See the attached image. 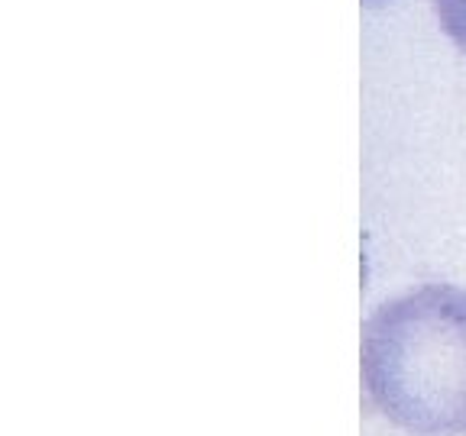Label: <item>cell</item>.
Segmentation results:
<instances>
[{
  "label": "cell",
  "instance_id": "1",
  "mask_svg": "<svg viewBox=\"0 0 466 436\" xmlns=\"http://www.w3.org/2000/svg\"><path fill=\"white\" fill-rule=\"evenodd\" d=\"M370 404L415 436H466V288L421 284L363 320Z\"/></svg>",
  "mask_w": 466,
  "mask_h": 436
},
{
  "label": "cell",
  "instance_id": "2",
  "mask_svg": "<svg viewBox=\"0 0 466 436\" xmlns=\"http://www.w3.org/2000/svg\"><path fill=\"white\" fill-rule=\"evenodd\" d=\"M434 16L444 36L460 52H466V0H434Z\"/></svg>",
  "mask_w": 466,
  "mask_h": 436
},
{
  "label": "cell",
  "instance_id": "3",
  "mask_svg": "<svg viewBox=\"0 0 466 436\" xmlns=\"http://www.w3.org/2000/svg\"><path fill=\"white\" fill-rule=\"evenodd\" d=\"M363 4H386V0H363Z\"/></svg>",
  "mask_w": 466,
  "mask_h": 436
}]
</instances>
